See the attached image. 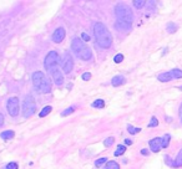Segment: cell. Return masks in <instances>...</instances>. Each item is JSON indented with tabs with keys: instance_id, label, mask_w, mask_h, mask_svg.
<instances>
[{
	"instance_id": "cell-31",
	"label": "cell",
	"mask_w": 182,
	"mask_h": 169,
	"mask_svg": "<svg viewBox=\"0 0 182 169\" xmlns=\"http://www.w3.org/2000/svg\"><path fill=\"white\" fill-rule=\"evenodd\" d=\"M5 168L6 169H19V165H17V163H15V162H11V163L6 164Z\"/></svg>"
},
{
	"instance_id": "cell-8",
	"label": "cell",
	"mask_w": 182,
	"mask_h": 169,
	"mask_svg": "<svg viewBox=\"0 0 182 169\" xmlns=\"http://www.w3.org/2000/svg\"><path fill=\"white\" fill-rule=\"evenodd\" d=\"M74 68V60L70 56V53H65V59L63 61V72L70 73Z\"/></svg>"
},
{
	"instance_id": "cell-14",
	"label": "cell",
	"mask_w": 182,
	"mask_h": 169,
	"mask_svg": "<svg viewBox=\"0 0 182 169\" xmlns=\"http://www.w3.org/2000/svg\"><path fill=\"white\" fill-rule=\"evenodd\" d=\"M171 167H172V168H178V167H182V149L178 152V154H177L176 159L171 163Z\"/></svg>"
},
{
	"instance_id": "cell-36",
	"label": "cell",
	"mask_w": 182,
	"mask_h": 169,
	"mask_svg": "<svg viewBox=\"0 0 182 169\" xmlns=\"http://www.w3.org/2000/svg\"><path fill=\"white\" fill-rule=\"evenodd\" d=\"M149 153V151H147V149H142V151H141V154H145V156H146Z\"/></svg>"
},
{
	"instance_id": "cell-38",
	"label": "cell",
	"mask_w": 182,
	"mask_h": 169,
	"mask_svg": "<svg viewBox=\"0 0 182 169\" xmlns=\"http://www.w3.org/2000/svg\"><path fill=\"white\" fill-rule=\"evenodd\" d=\"M181 123H182V116H181Z\"/></svg>"
},
{
	"instance_id": "cell-24",
	"label": "cell",
	"mask_w": 182,
	"mask_h": 169,
	"mask_svg": "<svg viewBox=\"0 0 182 169\" xmlns=\"http://www.w3.org/2000/svg\"><path fill=\"white\" fill-rule=\"evenodd\" d=\"M127 130H129L130 134H136V133H138L141 130V128H136V127H132L131 124H129V126H127Z\"/></svg>"
},
{
	"instance_id": "cell-25",
	"label": "cell",
	"mask_w": 182,
	"mask_h": 169,
	"mask_svg": "<svg viewBox=\"0 0 182 169\" xmlns=\"http://www.w3.org/2000/svg\"><path fill=\"white\" fill-rule=\"evenodd\" d=\"M132 4H134V6L136 9H141V8H143L145 4H146V2H145V0H135Z\"/></svg>"
},
{
	"instance_id": "cell-20",
	"label": "cell",
	"mask_w": 182,
	"mask_h": 169,
	"mask_svg": "<svg viewBox=\"0 0 182 169\" xmlns=\"http://www.w3.org/2000/svg\"><path fill=\"white\" fill-rule=\"evenodd\" d=\"M170 141H171V136H170V134H166L165 137H162V148H163V149L169 147Z\"/></svg>"
},
{
	"instance_id": "cell-6",
	"label": "cell",
	"mask_w": 182,
	"mask_h": 169,
	"mask_svg": "<svg viewBox=\"0 0 182 169\" xmlns=\"http://www.w3.org/2000/svg\"><path fill=\"white\" fill-rule=\"evenodd\" d=\"M19 108H20V105H19V98L16 97H10L6 102V109L9 112V115L11 117H16L19 115Z\"/></svg>"
},
{
	"instance_id": "cell-1",
	"label": "cell",
	"mask_w": 182,
	"mask_h": 169,
	"mask_svg": "<svg viewBox=\"0 0 182 169\" xmlns=\"http://www.w3.org/2000/svg\"><path fill=\"white\" fill-rule=\"evenodd\" d=\"M94 35L100 47L108 49L112 45V35L102 23H96L94 25Z\"/></svg>"
},
{
	"instance_id": "cell-35",
	"label": "cell",
	"mask_w": 182,
	"mask_h": 169,
	"mask_svg": "<svg viewBox=\"0 0 182 169\" xmlns=\"http://www.w3.org/2000/svg\"><path fill=\"white\" fill-rule=\"evenodd\" d=\"M3 123H4V116H3L2 113H0V127L3 126Z\"/></svg>"
},
{
	"instance_id": "cell-10",
	"label": "cell",
	"mask_w": 182,
	"mask_h": 169,
	"mask_svg": "<svg viewBox=\"0 0 182 169\" xmlns=\"http://www.w3.org/2000/svg\"><path fill=\"white\" fill-rule=\"evenodd\" d=\"M149 144H150L151 151H152L154 153H157L160 149L162 148V138H160V137L154 138V139H151V141L149 142Z\"/></svg>"
},
{
	"instance_id": "cell-5",
	"label": "cell",
	"mask_w": 182,
	"mask_h": 169,
	"mask_svg": "<svg viewBox=\"0 0 182 169\" xmlns=\"http://www.w3.org/2000/svg\"><path fill=\"white\" fill-rule=\"evenodd\" d=\"M60 61V57H59V53L56 51H50L47 55H46V57H45V61H44V66L47 71H52V70H55L56 65L59 64Z\"/></svg>"
},
{
	"instance_id": "cell-34",
	"label": "cell",
	"mask_w": 182,
	"mask_h": 169,
	"mask_svg": "<svg viewBox=\"0 0 182 169\" xmlns=\"http://www.w3.org/2000/svg\"><path fill=\"white\" fill-rule=\"evenodd\" d=\"M81 39H82L84 41H90V36H89L86 32H82V34H81Z\"/></svg>"
},
{
	"instance_id": "cell-15",
	"label": "cell",
	"mask_w": 182,
	"mask_h": 169,
	"mask_svg": "<svg viewBox=\"0 0 182 169\" xmlns=\"http://www.w3.org/2000/svg\"><path fill=\"white\" fill-rule=\"evenodd\" d=\"M169 72L171 75L172 80H180V79H182V70H180V68H173V70H171Z\"/></svg>"
},
{
	"instance_id": "cell-3",
	"label": "cell",
	"mask_w": 182,
	"mask_h": 169,
	"mask_svg": "<svg viewBox=\"0 0 182 169\" xmlns=\"http://www.w3.org/2000/svg\"><path fill=\"white\" fill-rule=\"evenodd\" d=\"M115 15H116L119 21L127 23V24H131L134 21V13H132V10L127 5H125V4H117L115 6Z\"/></svg>"
},
{
	"instance_id": "cell-27",
	"label": "cell",
	"mask_w": 182,
	"mask_h": 169,
	"mask_svg": "<svg viewBox=\"0 0 182 169\" xmlns=\"http://www.w3.org/2000/svg\"><path fill=\"white\" fill-rule=\"evenodd\" d=\"M107 162H108V160H107V158H106V157H102V158H100V159H97V160L95 162V165H96V167H101L104 163L106 164Z\"/></svg>"
},
{
	"instance_id": "cell-33",
	"label": "cell",
	"mask_w": 182,
	"mask_h": 169,
	"mask_svg": "<svg viewBox=\"0 0 182 169\" xmlns=\"http://www.w3.org/2000/svg\"><path fill=\"white\" fill-rule=\"evenodd\" d=\"M81 79H82L84 81H89V80L91 79V73H90V72H85V73H82Z\"/></svg>"
},
{
	"instance_id": "cell-37",
	"label": "cell",
	"mask_w": 182,
	"mask_h": 169,
	"mask_svg": "<svg viewBox=\"0 0 182 169\" xmlns=\"http://www.w3.org/2000/svg\"><path fill=\"white\" fill-rule=\"evenodd\" d=\"M125 143H126V144H129V145H130V144H131L132 142H131L130 139H126V141H125Z\"/></svg>"
},
{
	"instance_id": "cell-28",
	"label": "cell",
	"mask_w": 182,
	"mask_h": 169,
	"mask_svg": "<svg viewBox=\"0 0 182 169\" xmlns=\"http://www.w3.org/2000/svg\"><path fill=\"white\" fill-rule=\"evenodd\" d=\"M114 61H115L116 64H120V62H122V61H123V55H122V53H117V55H115Z\"/></svg>"
},
{
	"instance_id": "cell-23",
	"label": "cell",
	"mask_w": 182,
	"mask_h": 169,
	"mask_svg": "<svg viewBox=\"0 0 182 169\" xmlns=\"http://www.w3.org/2000/svg\"><path fill=\"white\" fill-rule=\"evenodd\" d=\"M93 107L94 108H104L105 107V102L102 100H96L93 102Z\"/></svg>"
},
{
	"instance_id": "cell-18",
	"label": "cell",
	"mask_w": 182,
	"mask_h": 169,
	"mask_svg": "<svg viewBox=\"0 0 182 169\" xmlns=\"http://www.w3.org/2000/svg\"><path fill=\"white\" fill-rule=\"evenodd\" d=\"M50 91H51V82H50V80L47 79V80H46V82L43 85V87L40 88V91H39V92H40V93H49Z\"/></svg>"
},
{
	"instance_id": "cell-11",
	"label": "cell",
	"mask_w": 182,
	"mask_h": 169,
	"mask_svg": "<svg viewBox=\"0 0 182 169\" xmlns=\"http://www.w3.org/2000/svg\"><path fill=\"white\" fill-rule=\"evenodd\" d=\"M52 73V80L55 82L56 86H61L64 83V77H63V73L59 71V70H52L51 71Z\"/></svg>"
},
{
	"instance_id": "cell-16",
	"label": "cell",
	"mask_w": 182,
	"mask_h": 169,
	"mask_svg": "<svg viewBox=\"0 0 182 169\" xmlns=\"http://www.w3.org/2000/svg\"><path fill=\"white\" fill-rule=\"evenodd\" d=\"M157 79H158V81H161V82H169V81H171V80H172L170 72H163V73H160L158 76H157Z\"/></svg>"
},
{
	"instance_id": "cell-19",
	"label": "cell",
	"mask_w": 182,
	"mask_h": 169,
	"mask_svg": "<svg viewBox=\"0 0 182 169\" xmlns=\"http://www.w3.org/2000/svg\"><path fill=\"white\" fill-rule=\"evenodd\" d=\"M105 169H120V165L115 160H108L106 164H105Z\"/></svg>"
},
{
	"instance_id": "cell-4",
	"label": "cell",
	"mask_w": 182,
	"mask_h": 169,
	"mask_svg": "<svg viewBox=\"0 0 182 169\" xmlns=\"http://www.w3.org/2000/svg\"><path fill=\"white\" fill-rule=\"evenodd\" d=\"M36 112V102L32 96H26L23 103V116L25 118L31 117Z\"/></svg>"
},
{
	"instance_id": "cell-13",
	"label": "cell",
	"mask_w": 182,
	"mask_h": 169,
	"mask_svg": "<svg viewBox=\"0 0 182 169\" xmlns=\"http://www.w3.org/2000/svg\"><path fill=\"white\" fill-rule=\"evenodd\" d=\"M111 83H112V86H115V87L121 86V85L125 83V77L121 76V75H117V76H115V77L111 80Z\"/></svg>"
},
{
	"instance_id": "cell-22",
	"label": "cell",
	"mask_w": 182,
	"mask_h": 169,
	"mask_svg": "<svg viewBox=\"0 0 182 169\" xmlns=\"http://www.w3.org/2000/svg\"><path fill=\"white\" fill-rule=\"evenodd\" d=\"M125 152H126V147L125 145H119L117 149L115 151V153H114V156L115 157H119V156H122Z\"/></svg>"
},
{
	"instance_id": "cell-29",
	"label": "cell",
	"mask_w": 182,
	"mask_h": 169,
	"mask_svg": "<svg viewBox=\"0 0 182 169\" xmlns=\"http://www.w3.org/2000/svg\"><path fill=\"white\" fill-rule=\"evenodd\" d=\"M104 144H105L106 147L112 145V144H114V137H108V138H106V139L104 141Z\"/></svg>"
},
{
	"instance_id": "cell-9",
	"label": "cell",
	"mask_w": 182,
	"mask_h": 169,
	"mask_svg": "<svg viewBox=\"0 0 182 169\" xmlns=\"http://www.w3.org/2000/svg\"><path fill=\"white\" fill-rule=\"evenodd\" d=\"M65 36H66L65 29H64V28H59V29H56L55 31H54L51 39H52V41L55 42V44H60V42L65 39Z\"/></svg>"
},
{
	"instance_id": "cell-26",
	"label": "cell",
	"mask_w": 182,
	"mask_h": 169,
	"mask_svg": "<svg viewBox=\"0 0 182 169\" xmlns=\"http://www.w3.org/2000/svg\"><path fill=\"white\" fill-rule=\"evenodd\" d=\"M177 30V25L176 24H173V23H169L167 24V31L169 32H175Z\"/></svg>"
},
{
	"instance_id": "cell-30",
	"label": "cell",
	"mask_w": 182,
	"mask_h": 169,
	"mask_svg": "<svg viewBox=\"0 0 182 169\" xmlns=\"http://www.w3.org/2000/svg\"><path fill=\"white\" fill-rule=\"evenodd\" d=\"M74 111H75V107H69L67 109L63 111V113H61V115H63V116H67V115H71Z\"/></svg>"
},
{
	"instance_id": "cell-21",
	"label": "cell",
	"mask_w": 182,
	"mask_h": 169,
	"mask_svg": "<svg viewBox=\"0 0 182 169\" xmlns=\"http://www.w3.org/2000/svg\"><path fill=\"white\" fill-rule=\"evenodd\" d=\"M51 109H52L51 106H45V107L43 108V111L39 113V116H40V117H45V116H47V115L50 113V112H51Z\"/></svg>"
},
{
	"instance_id": "cell-12",
	"label": "cell",
	"mask_w": 182,
	"mask_h": 169,
	"mask_svg": "<svg viewBox=\"0 0 182 169\" xmlns=\"http://www.w3.org/2000/svg\"><path fill=\"white\" fill-rule=\"evenodd\" d=\"M115 28L117 31H121V32H129L131 31V24H127V23H122V21H116L115 23Z\"/></svg>"
},
{
	"instance_id": "cell-32",
	"label": "cell",
	"mask_w": 182,
	"mask_h": 169,
	"mask_svg": "<svg viewBox=\"0 0 182 169\" xmlns=\"http://www.w3.org/2000/svg\"><path fill=\"white\" fill-rule=\"evenodd\" d=\"M156 126H158V121H157L156 117H152L151 118V122L149 123V127L151 128V127H156Z\"/></svg>"
},
{
	"instance_id": "cell-2",
	"label": "cell",
	"mask_w": 182,
	"mask_h": 169,
	"mask_svg": "<svg viewBox=\"0 0 182 169\" xmlns=\"http://www.w3.org/2000/svg\"><path fill=\"white\" fill-rule=\"evenodd\" d=\"M71 49L75 52V55L78 57H80L82 61H89L93 59V52H91V49H89L84 41L81 40V37H75L71 42Z\"/></svg>"
},
{
	"instance_id": "cell-7",
	"label": "cell",
	"mask_w": 182,
	"mask_h": 169,
	"mask_svg": "<svg viewBox=\"0 0 182 169\" xmlns=\"http://www.w3.org/2000/svg\"><path fill=\"white\" fill-rule=\"evenodd\" d=\"M31 80H32V85L35 87L36 91H40V88L43 87V85L46 82V77H45V75L41 72V71H36L32 73V76H31Z\"/></svg>"
},
{
	"instance_id": "cell-17",
	"label": "cell",
	"mask_w": 182,
	"mask_h": 169,
	"mask_svg": "<svg viewBox=\"0 0 182 169\" xmlns=\"http://www.w3.org/2000/svg\"><path fill=\"white\" fill-rule=\"evenodd\" d=\"M14 136H15V133L13 130H4V132L0 134V138H3L4 141H9V139L14 138Z\"/></svg>"
}]
</instances>
